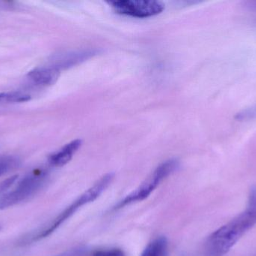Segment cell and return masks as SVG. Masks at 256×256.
Masks as SVG:
<instances>
[{"label": "cell", "mask_w": 256, "mask_h": 256, "mask_svg": "<svg viewBox=\"0 0 256 256\" xmlns=\"http://www.w3.org/2000/svg\"><path fill=\"white\" fill-rule=\"evenodd\" d=\"M256 224V186H252L246 210L208 238L204 245V255H225Z\"/></svg>", "instance_id": "6da1fadb"}, {"label": "cell", "mask_w": 256, "mask_h": 256, "mask_svg": "<svg viewBox=\"0 0 256 256\" xmlns=\"http://www.w3.org/2000/svg\"><path fill=\"white\" fill-rule=\"evenodd\" d=\"M114 179V174L112 173L105 174L100 180H98L92 186L87 189L85 192L80 195L78 199L75 200L70 206L67 207L64 211L62 212L56 218L54 219L49 225L38 231L34 235L30 237L31 241H38L46 238L55 232L62 224L68 219H70L76 211L86 204L93 202L102 195L104 192L109 187Z\"/></svg>", "instance_id": "7a4b0ae2"}, {"label": "cell", "mask_w": 256, "mask_h": 256, "mask_svg": "<svg viewBox=\"0 0 256 256\" xmlns=\"http://www.w3.org/2000/svg\"><path fill=\"white\" fill-rule=\"evenodd\" d=\"M48 177L45 170H36L26 175L13 189L0 196V210L14 207L32 198L44 186Z\"/></svg>", "instance_id": "3957f363"}, {"label": "cell", "mask_w": 256, "mask_h": 256, "mask_svg": "<svg viewBox=\"0 0 256 256\" xmlns=\"http://www.w3.org/2000/svg\"><path fill=\"white\" fill-rule=\"evenodd\" d=\"M180 162L176 159H168L162 162L135 191L118 204V208L144 201L148 198L164 180L177 171Z\"/></svg>", "instance_id": "277c9868"}, {"label": "cell", "mask_w": 256, "mask_h": 256, "mask_svg": "<svg viewBox=\"0 0 256 256\" xmlns=\"http://www.w3.org/2000/svg\"><path fill=\"white\" fill-rule=\"evenodd\" d=\"M112 8L121 15L136 18H149L164 12L165 4L155 0H120L112 2Z\"/></svg>", "instance_id": "5b68a950"}, {"label": "cell", "mask_w": 256, "mask_h": 256, "mask_svg": "<svg viewBox=\"0 0 256 256\" xmlns=\"http://www.w3.org/2000/svg\"><path fill=\"white\" fill-rule=\"evenodd\" d=\"M61 70L56 66H40L28 72V79L38 87H50L58 81Z\"/></svg>", "instance_id": "8992f818"}, {"label": "cell", "mask_w": 256, "mask_h": 256, "mask_svg": "<svg viewBox=\"0 0 256 256\" xmlns=\"http://www.w3.org/2000/svg\"><path fill=\"white\" fill-rule=\"evenodd\" d=\"M82 145V141L80 139L74 140L64 145L56 153H52L49 157V163L52 166L60 168L67 165L76 154Z\"/></svg>", "instance_id": "52a82bcc"}, {"label": "cell", "mask_w": 256, "mask_h": 256, "mask_svg": "<svg viewBox=\"0 0 256 256\" xmlns=\"http://www.w3.org/2000/svg\"><path fill=\"white\" fill-rule=\"evenodd\" d=\"M93 54V51H84L79 53H68L58 56L55 60H54L52 66L60 69V70L66 68L70 67L78 63L86 60Z\"/></svg>", "instance_id": "ba28073f"}, {"label": "cell", "mask_w": 256, "mask_h": 256, "mask_svg": "<svg viewBox=\"0 0 256 256\" xmlns=\"http://www.w3.org/2000/svg\"><path fill=\"white\" fill-rule=\"evenodd\" d=\"M140 256H168V242L165 237H159L150 242Z\"/></svg>", "instance_id": "9c48e42d"}, {"label": "cell", "mask_w": 256, "mask_h": 256, "mask_svg": "<svg viewBox=\"0 0 256 256\" xmlns=\"http://www.w3.org/2000/svg\"><path fill=\"white\" fill-rule=\"evenodd\" d=\"M19 164V159L14 156H7L0 158V177L16 168Z\"/></svg>", "instance_id": "30bf717a"}, {"label": "cell", "mask_w": 256, "mask_h": 256, "mask_svg": "<svg viewBox=\"0 0 256 256\" xmlns=\"http://www.w3.org/2000/svg\"><path fill=\"white\" fill-rule=\"evenodd\" d=\"M4 99L8 102H24L31 99V96L26 93L20 92H13V93H6Z\"/></svg>", "instance_id": "8fae6325"}, {"label": "cell", "mask_w": 256, "mask_h": 256, "mask_svg": "<svg viewBox=\"0 0 256 256\" xmlns=\"http://www.w3.org/2000/svg\"><path fill=\"white\" fill-rule=\"evenodd\" d=\"M92 256H126L124 251L120 249H108L97 250Z\"/></svg>", "instance_id": "7c38bea8"}, {"label": "cell", "mask_w": 256, "mask_h": 256, "mask_svg": "<svg viewBox=\"0 0 256 256\" xmlns=\"http://www.w3.org/2000/svg\"><path fill=\"white\" fill-rule=\"evenodd\" d=\"M254 118H256V105L236 115V119L238 120H250Z\"/></svg>", "instance_id": "4fadbf2b"}, {"label": "cell", "mask_w": 256, "mask_h": 256, "mask_svg": "<svg viewBox=\"0 0 256 256\" xmlns=\"http://www.w3.org/2000/svg\"><path fill=\"white\" fill-rule=\"evenodd\" d=\"M85 249L82 248H76V249H72V250L67 251V252L56 256H85Z\"/></svg>", "instance_id": "5bb4252c"}, {"label": "cell", "mask_w": 256, "mask_h": 256, "mask_svg": "<svg viewBox=\"0 0 256 256\" xmlns=\"http://www.w3.org/2000/svg\"><path fill=\"white\" fill-rule=\"evenodd\" d=\"M250 8L251 10L254 12V14L256 15V2H252V3H250Z\"/></svg>", "instance_id": "9a60e30c"}, {"label": "cell", "mask_w": 256, "mask_h": 256, "mask_svg": "<svg viewBox=\"0 0 256 256\" xmlns=\"http://www.w3.org/2000/svg\"><path fill=\"white\" fill-rule=\"evenodd\" d=\"M4 96H6V93H0V101L3 100V99H4Z\"/></svg>", "instance_id": "2e32d148"}, {"label": "cell", "mask_w": 256, "mask_h": 256, "mask_svg": "<svg viewBox=\"0 0 256 256\" xmlns=\"http://www.w3.org/2000/svg\"><path fill=\"white\" fill-rule=\"evenodd\" d=\"M2 228L1 226H0V231H1Z\"/></svg>", "instance_id": "e0dca14e"}]
</instances>
